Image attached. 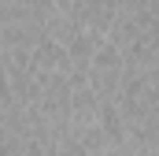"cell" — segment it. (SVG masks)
<instances>
[{
  "label": "cell",
  "instance_id": "cell-3",
  "mask_svg": "<svg viewBox=\"0 0 159 156\" xmlns=\"http://www.w3.org/2000/svg\"><path fill=\"white\" fill-rule=\"evenodd\" d=\"M104 156H137V153H133V149H129V145L122 141V145H111V149H107Z\"/></svg>",
  "mask_w": 159,
  "mask_h": 156
},
{
  "label": "cell",
  "instance_id": "cell-2",
  "mask_svg": "<svg viewBox=\"0 0 159 156\" xmlns=\"http://www.w3.org/2000/svg\"><path fill=\"white\" fill-rule=\"evenodd\" d=\"M96 123H100V130H104V138H107V149L126 141V115H122L119 100H104V104L96 108Z\"/></svg>",
  "mask_w": 159,
  "mask_h": 156
},
{
  "label": "cell",
  "instance_id": "cell-1",
  "mask_svg": "<svg viewBox=\"0 0 159 156\" xmlns=\"http://www.w3.org/2000/svg\"><path fill=\"white\" fill-rule=\"evenodd\" d=\"M70 60H67V45L52 34H41L37 45L30 48V71H67Z\"/></svg>",
  "mask_w": 159,
  "mask_h": 156
}]
</instances>
